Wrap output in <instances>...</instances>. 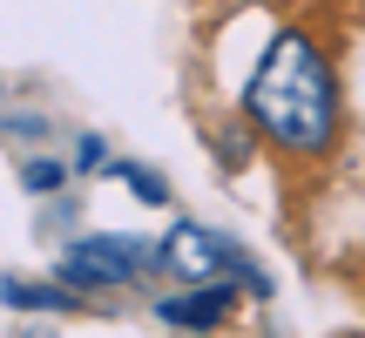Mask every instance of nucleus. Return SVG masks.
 I'll use <instances>...</instances> for the list:
<instances>
[{"label":"nucleus","instance_id":"6","mask_svg":"<svg viewBox=\"0 0 365 338\" xmlns=\"http://www.w3.org/2000/svg\"><path fill=\"white\" fill-rule=\"evenodd\" d=\"M122 183H129V190L143 196V203H170V190H163V176H149L143 163H129V169H122Z\"/></svg>","mask_w":365,"mask_h":338},{"label":"nucleus","instance_id":"2","mask_svg":"<svg viewBox=\"0 0 365 338\" xmlns=\"http://www.w3.org/2000/svg\"><path fill=\"white\" fill-rule=\"evenodd\" d=\"M143 271H149V244H135V237H88L61 257V285L75 291H115Z\"/></svg>","mask_w":365,"mask_h":338},{"label":"nucleus","instance_id":"4","mask_svg":"<svg viewBox=\"0 0 365 338\" xmlns=\"http://www.w3.org/2000/svg\"><path fill=\"white\" fill-rule=\"evenodd\" d=\"M156 312H163V325H223V318H230V291L203 285V291H190V298H163Z\"/></svg>","mask_w":365,"mask_h":338},{"label":"nucleus","instance_id":"7","mask_svg":"<svg viewBox=\"0 0 365 338\" xmlns=\"http://www.w3.org/2000/svg\"><path fill=\"white\" fill-rule=\"evenodd\" d=\"M61 183V163H27V190H54Z\"/></svg>","mask_w":365,"mask_h":338},{"label":"nucleus","instance_id":"5","mask_svg":"<svg viewBox=\"0 0 365 338\" xmlns=\"http://www.w3.org/2000/svg\"><path fill=\"white\" fill-rule=\"evenodd\" d=\"M0 298L14 312H75V285L68 291H48V285H0Z\"/></svg>","mask_w":365,"mask_h":338},{"label":"nucleus","instance_id":"1","mask_svg":"<svg viewBox=\"0 0 365 338\" xmlns=\"http://www.w3.org/2000/svg\"><path fill=\"white\" fill-rule=\"evenodd\" d=\"M244 116L284 156H325L339 143V81H331L325 48L298 27L271 34V48L257 54V75L244 81Z\"/></svg>","mask_w":365,"mask_h":338},{"label":"nucleus","instance_id":"3","mask_svg":"<svg viewBox=\"0 0 365 338\" xmlns=\"http://www.w3.org/2000/svg\"><path fill=\"white\" fill-rule=\"evenodd\" d=\"M163 257H170L176 271L190 277V285H196V277H217V271H237L244 285H257V271H250V264L237 257V250L223 244V237L196 230V223H176V230H170V244H163Z\"/></svg>","mask_w":365,"mask_h":338}]
</instances>
